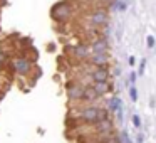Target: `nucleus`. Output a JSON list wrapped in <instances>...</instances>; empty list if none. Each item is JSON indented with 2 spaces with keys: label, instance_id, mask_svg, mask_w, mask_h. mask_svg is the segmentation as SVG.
Masks as SVG:
<instances>
[{
  "label": "nucleus",
  "instance_id": "obj_1",
  "mask_svg": "<svg viewBox=\"0 0 156 143\" xmlns=\"http://www.w3.org/2000/svg\"><path fill=\"white\" fill-rule=\"evenodd\" d=\"M76 118L79 119L81 123L84 125H92L94 126L96 123L102 121V119H108L109 118V111L102 106H84L77 111V116Z\"/></svg>",
  "mask_w": 156,
  "mask_h": 143
},
{
  "label": "nucleus",
  "instance_id": "obj_2",
  "mask_svg": "<svg viewBox=\"0 0 156 143\" xmlns=\"http://www.w3.org/2000/svg\"><path fill=\"white\" fill-rule=\"evenodd\" d=\"M9 68L19 78H30L35 69V61H32V57H29L27 54H17L10 59V66Z\"/></svg>",
  "mask_w": 156,
  "mask_h": 143
},
{
  "label": "nucleus",
  "instance_id": "obj_3",
  "mask_svg": "<svg viewBox=\"0 0 156 143\" xmlns=\"http://www.w3.org/2000/svg\"><path fill=\"white\" fill-rule=\"evenodd\" d=\"M72 15V5L69 4L67 0H61L52 7L51 10V17L52 20H55L57 24H66Z\"/></svg>",
  "mask_w": 156,
  "mask_h": 143
},
{
  "label": "nucleus",
  "instance_id": "obj_4",
  "mask_svg": "<svg viewBox=\"0 0 156 143\" xmlns=\"http://www.w3.org/2000/svg\"><path fill=\"white\" fill-rule=\"evenodd\" d=\"M86 86H87V84H81L79 81H69L67 84H66V94H67V99L71 103L82 101Z\"/></svg>",
  "mask_w": 156,
  "mask_h": 143
},
{
  "label": "nucleus",
  "instance_id": "obj_5",
  "mask_svg": "<svg viewBox=\"0 0 156 143\" xmlns=\"http://www.w3.org/2000/svg\"><path fill=\"white\" fill-rule=\"evenodd\" d=\"M87 22L92 27H102L109 22V14L106 9H94L91 14L87 15Z\"/></svg>",
  "mask_w": 156,
  "mask_h": 143
},
{
  "label": "nucleus",
  "instance_id": "obj_6",
  "mask_svg": "<svg viewBox=\"0 0 156 143\" xmlns=\"http://www.w3.org/2000/svg\"><path fill=\"white\" fill-rule=\"evenodd\" d=\"M109 68H92L89 71V78H91L92 82H106L109 81Z\"/></svg>",
  "mask_w": 156,
  "mask_h": 143
},
{
  "label": "nucleus",
  "instance_id": "obj_7",
  "mask_svg": "<svg viewBox=\"0 0 156 143\" xmlns=\"http://www.w3.org/2000/svg\"><path fill=\"white\" fill-rule=\"evenodd\" d=\"M89 49H91V54H104L109 52V42L106 37H98L89 44Z\"/></svg>",
  "mask_w": 156,
  "mask_h": 143
},
{
  "label": "nucleus",
  "instance_id": "obj_8",
  "mask_svg": "<svg viewBox=\"0 0 156 143\" xmlns=\"http://www.w3.org/2000/svg\"><path fill=\"white\" fill-rule=\"evenodd\" d=\"M109 52L104 54H91V57L87 59V64H91L92 68H109Z\"/></svg>",
  "mask_w": 156,
  "mask_h": 143
},
{
  "label": "nucleus",
  "instance_id": "obj_9",
  "mask_svg": "<svg viewBox=\"0 0 156 143\" xmlns=\"http://www.w3.org/2000/svg\"><path fill=\"white\" fill-rule=\"evenodd\" d=\"M71 52L77 61H87L91 57V49L87 44H77L74 47H71Z\"/></svg>",
  "mask_w": 156,
  "mask_h": 143
},
{
  "label": "nucleus",
  "instance_id": "obj_10",
  "mask_svg": "<svg viewBox=\"0 0 156 143\" xmlns=\"http://www.w3.org/2000/svg\"><path fill=\"white\" fill-rule=\"evenodd\" d=\"M94 130H96V133H98V135H101V136L112 135V130H114V123H112V119H111V118L102 119V121H99V123H96V125H94Z\"/></svg>",
  "mask_w": 156,
  "mask_h": 143
},
{
  "label": "nucleus",
  "instance_id": "obj_11",
  "mask_svg": "<svg viewBox=\"0 0 156 143\" xmlns=\"http://www.w3.org/2000/svg\"><path fill=\"white\" fill-rule=\"evenodd\" d=\"M91 88L98 93L99 98H102V96H106L108 93L112 91V86H111V82H109V81H106V82H92Z\"/></svg>",
  "mask_w": 156,
  "mask_h": 143
},
{
  "label": "nucleus",
  "instance_id": "obj_12",
  "mask_svg": "<svg viewBox=\"0 0 156 143\" xmlns=\"http://www.w3.org/2000/svg\"><path fill=\"white\" fill-rule=\"evenodd\" d=\"M96 99H99L98 93H96L94 89L91 88V84H87V86H86V89H84V96H82V101H84V103H94Z\"/></svg>",
  "mask_w": 156,
  "mask_h": 143
},
{
  "label": "nucleus",
  "instance_id": "obj_13",
  "mask_svg": "<svg viewBox=\"0 0 156 143\" xmlns=\"http://www.w3.org/2000/svg\"><path fill=\"white\" fill-rule=\"evenodd\" d=\"M108 106H109V111L111 113H118V111H121L122 109V105H121V99L118 98V96H112L111 99L108 101Z\"/></svg>",
  "mask_w": 156,
  "mask_h": 143
},
{
  "label": "nucleus",
  "instance_id": "obj_14",
  "mask_svg": "<svg viewBox=\"0 0 156 143\" xmlns=\"http://www.w3.org/2000/svg\"><path fill=\"white\" fill-rule=\"evenodd\" d=\"M10 59H12L10 54H9L5 49H2V51H0V71L10 66Z\"/></svg>",
  "mask_w": 156,
  "mask_h": 143
},
{
  "label": "nucleus",
  "instance_id": "obj_15",
  "mask_svg": "<svg viewBox=\"0 0 156 143\" xmlns=\"http://www.w3.org/2000/svg\"><path fill=\"white\" fill-rule=\"evenodd\" d=\"M118 141H119V143H133V140L129 138V135H128L126 131H121V133L118 135Z\"/></svg>",
  "mask_w": 156,
  "mask_h": 143
},
{
  "label": "nucleus",
  "instance_id": "obj_16",
  "mask_svg": "<svg viewBox=\"0 0 156 143\" xmlns=\"http://www.w3.org/2000/svg\"><path fill=\"white\" fill-rule=\"evenodd\" d=\"M129 98H131L133 103L138 101V89H136V86H131V88H129Z\"/></svg>",
  "mask_w": 156,
  "mask_h": 143
},
{
  "label": "nucleus",
  "instance_id": "obj_17",
  "mask_svg": "<svg viewBox=\"0 0 156 143\" xmlns=\"http://www.w3.org/2000/svg\"><path fill=\"white\" fill-rule=\"evenodd\" d=\"M146 46H148V49H154L156 41H154V37H153V35H148V37H146Z\"/></svg>",
  "mask_w": 156,
  "mask_h": 143
},
{
  "label": "nucleus",
  "instance_id": "obj_18",
  "mask_svg": "<svg viewBox=\"0 0 156 143\" xmlns=\"http://www.w3.org/2000/svg\"><path fill=\"white\" fill-rule=\"evenodd\" d=\"M131 121L134 125V128H141V118H139V115H133Z\"/></svg>",
  "mask_w": 156,
  "mask_h": 143
},
{
  "label": "nucleus",
  "instance_id": "obj_19",
  "mask_svg": "<svg viewBox=\"0 0 156 143\" xmlns=\"http://www.w3.org/2000/svg\"><path fill=\"white\" fill-rule=\"evenodd\" d=\"M144 69H146V61L143 59L141 64H139V69H138V76H143V74H144Z\"/></svg>",
  "mask_w": 156,
  "mask_h": 143
},
{
  "label": "nucleus",
  "instance_id": "obj_20",
  "mask_svg": "<svg viewBox=\"0 0 156 143\" xmlns=\"http://www.w3.org/2000/svg\"><path fill=\"white\" fill-rule=\"evenodd\" d=\"M136 78H138V74H136V72H131V74H129V81H131V86H134Z\"/></svg>",
  "mask_w": 156,
  "mask_h": 143
},
{
  "label": "nucleus",
  "instance_id": "obj_21",
  "mask_svg": "<svg viewBox=\"0 0 156 143\" xmlns=\"http://www.w3.org/2000/svg\"><path fill=\"white\" fill-rule=\"evenodd\" d=\"M143 141H144V136H143L141 133H139V135L136 136V143H143Z\"/></svg>",
  "mask_w": 156,
  "mask_h": 143
},
{
  "label": "nucleus",
  "instance_id": "obj_22",
  "mask_svg": "<svg viewBox=\"0 0 156 143\" xmlns=\"http://www.w3.org/2000/svg\"><path fill=\"white\" fill-rule=\"evenodd\" d=\"M136 64V57L134 56H129V66H134Z\"/></svg>",
  "mask_w": 156,
  "mask_h": 143
},
{
  "label": "nucleus",
  "instance_id": "obj_23",
  "mask_svg": "<svg viewBox=\"0 0 156 143\" xmlns=\"http://www.w3.org/2000/svg\"><path fill=\"white\" fill-rule=\"evenodd\" d=\"M0 94H2V81H0Z\"/></svg>",
  "mask_w": 156,
  "mask_h": 143
},
{
  "label": "nucleus",
  "instance_id": "obj_24",
  "mask_svg": "<svg viewBox=\"0 0 156 143\" xmlns=\"http://www.w3.org/2000/svg\"><path fill=\"white\" fill-rule=\"evenodd\" d=\"M2 49H4V47H2V42H0V51H2Z\"/></svg>",
  "mask_w": 156,
  "mask_h": 143
},
{
  "label": "nucleus",
  "instance_id": "obj_25",
  "mask_svg": "<svg viewBox=\"0 0 156 143\" xmlns=\"http://www.w3.org/2000/svg\"><path fill=\"white\" fill-rule=\"evenodd\" d=\"M0 4H2V0H0Z\"/></svg>",
  "mask_w": 156,
  "mask_h": 143
},
{
  "label": "nucleus",
  "instance_id": "obj_26",
  "mask_svg": "<svg viewBox=\"0 0 156 143\" xmlns=\"http://www.w3.org/2000/svg\"><path fill=\"white\" fill-rule=\"evenodd\" d=\"M108 2H109V0H108Z\"/></svg>",
  "mask_w": 156,
  "mask_h": 143
}]
</instances>
